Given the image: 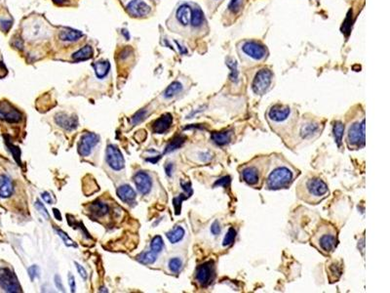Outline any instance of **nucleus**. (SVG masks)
Wrapping results in <instances>:
<instances>
[{"instance_id":"obj_1","label":"nucleus","mask_w":390,"mask_h":293,"mask_svg":"<svg viewBox=\"0 0 390 293\" xmlns=\"http://www.w3.org/2000/svg\"><path fill=\"white\" fill-rule=\"evenodd\" d=\"M297 176L296 168L282 156H272L269 158L264 178L265 188L268 190L287 189L292 185Z\"/></svg>"},{"instance_id":"obj_2","label":"nucleus","mask_w":390,"mask_h":293,"mask_svg":"<svg viewBox=\"0 0 390 293\" xmlns=\"http://www.w3.org/2000/svg\"><path fill=\"white\" fill-rule=\"evenodd\" d=\"M297 113L286 105H274L267 112V121L273 131L279 135L293 133L297 125Z\"/></svg>"},{"instance_id":"obj_3","label":"nucleus","mask_w":390,"mask_h":293,"mask_svg":"<svg viewBox=\"0 0 390 293\" xmlns=\"http://www.w3.org/2000/svg\"><path fill=\"white\" fill-rule=\"evenodd\" d=\"M297 194L300 200L309 204H317L328 197L329 189L321 178L307 176L300 180L297 188Z\"/></svg>"},{"instance_id":"obj_4","label":"nucleus","mask_w":390,"mask_h":293,"mask_svg":"<svg viewBox=\"0 0 390 293\" xmlns=\"http://www.w3.org/2000/svg\"><path fill=\"white\" fill-rule=\"evenodd\" d=\"M269 159L259 157L240 168L241 179L251 187H260L267 171Z\"/></svg>"},{"instance_id":"obj_5","label":"nucleus","mask_w":390,"mask_h":293,"mask_svg":"<svg viewBox=\"0 0 390 293\" xmlns=\"http://www.w3.org/2000/svg\"><path fill=\"white\" fill-rule=\"evenodd\" d=\"M311 243L321 253L329 255L333 253L338 244V232L336 228L329 223L318 227L313 235Z\"/></svg>"},{"instance_id":"obj_6","label":"nucleus","mask_w":390,"mask_h":293,"mask_svg":"<svg viewBox=\"0 0 390 293\" xmlns=\"http://www.w3.org/2000/svg\"><path fill=\"white\" fill-rule=\"evenodd\" d=\"M238 52L245 63H259L267 56L266 47L255 40H245L239 43Z\"/></svg>"},{"instance_id":"obj_7","label":"nucleus","mask_w":390,"mask_h":293,"mask_svg":"<svg viewBox=\"0 0 390 293\" xmlns=\"http://www.w3.org/2000/svg\"><path fill=\"white\" fill-rule=\"evenodd\" d=\"M346 143L350 149H360L365 146V119L351 124L347 130Z\"/></svg>"},{"instance_id":"obj_8","label":"nucleus","mask_w":390,"mask_h":293,"mask_svg":"<svg viewBox=\"0 0 390 293\" xmlns=\"http://www.w3.org/2000/svg\"><path fill=\"white\" fill-rule=\"evenodd\" d=\"M273 75L270 69L261 68L260 69L252 82V90L256 95L262 96L268 91L272 82Z\"/></svg>"},{"instance_id":"obj_9","label":"nucleus","mask_w":390,"mask_h":293,"mask_svg":"<svg viewBox=\"0 0 390 293\" xmlns=\"http://www.w3.org/2000/svg\"><path fill=\"white\" fill-rule=\"evenodd\" d=\"M297 133L301 141H308L316 138L321 134L323 125L315 120H303L299 126H297Z\"/></svg>"},{"instance_id":"obj_10","label":"nucleus","mask_w":390,"mask_h":293,"mask_svg":"<svg viewBox=\"0 0 390 293\" xmlns=\"http://www.w3.org/2000/svg\"><path fill=\"white\" fill-rule=\"evenodd\" d=\"M216 276V266L214 261H208L203 263L202 265L197 267L195 272V280L197 283L206 287L214 280Z\"/></svg>"},{"instance_id":"obj_11","label":"nucleus","mask_w":390,"mask_h":293,"mask_svg":"<svg viewBox=\"0 0 390 293\" xmlns=\"http://www.w3.org/2000/svg\"><path fill=\"white\" fill-rule=\"evenodd\" d=\"M0 287L6 292H22V287L16 275L8 268L0 269Z\"/></svg>"},{"instance_id":"obj_12","label":"nucleus","mask_w":390,"mask_h":293,"mask_svg":"<svg viewBox=\"0 0 390 293\" xmlns=\"http://www.w3.org/2000/svg\"><path fill=\"white\" fill-rule=\"evenodd\" d=\"M26 35L27 39L32 40H41L43 38H47L50 33L49 27L44 24L41 20H33L27 27H26Z\"/></svg>"},{"instance_id":"obj_13","label":"nucleus","mask_w":390,"mask_h":293,"mask_svg":"<svg viewBox=\"0 0 390 293\" xmlns=\"http://www.w3.org/2000/svg\"><path fill=\"white\" fill-rule=\"evenodd\" d=\"M106 162L110 168L119 171L124 168L125 160L120 150L114 145H108L106 148Z\"/></svg>"},{"instance_id":"obj_14","label":"nucleus","mask_w":390,"mask_h":293,"mask_svg":"<svg viewBox=\"0 0 390 293\" xmlns=\"http://www.w3.org/2000/svg\"><path fill=\"white\" fill-rule=\"evenodd\" d=\"M127 12L133 17H145L150 13L151 7L144 0H124Z\"/></svg>"},{"instance_id":"obj_15","label":"nucleus","mask_w":390,"mask_h":293,"mask_svg":"<svg viewBox=\"0 0 390 293\" xmlns=\"http://www.w3.org/2000/svg\"><path fill=\"white\" fill-rule=\"evenodd\" d=\"M100 141V137L95 133L84 134L78 143V153L81 157H88L91 154L92 149Z\"/></svg>"},{"instance_id":"obj_16","label":"nucleus","mask_w":390,"mask_h":293,"mask_svg":"<svg viewBox=\"0 0 390 293\" xmlns=\"http://www.w3.org/2000/svg\"><path fill=\"white\" fill-rule=\"evenodd\" d=\"M0 120L16 123L22 120V114L8 102L0 103Z\"/></svg>"},{"instance_id":"obj_17","label":"nucleus","mask_w":390,"mask_h":293,"mask_svg":"<svg viewBox=\"0 0 390 293\" xmlns=\"http://www.w3.org/2000/svg\"><path fill=\"white\" fill-rule=\"evenodd\" d=\"M191 13H192V7L188 3H182L179 6V8L176 10V21L179 24L180 27H188L190 25L191 21Z\"/></svg>"},{"instance_id":"obj_18","label":"nucleus","mask_w":390,"mask_h":293,"mask_svg":"<svg viewBox=\"0 0 390 293\" xmlns=\"http://www.w3.org/2000/svg\"><path fill=\"white\" fill-rule=\"evenodd\" d=\"M134 182H135V185L137 187L138 191L142 195H147L150 192L151 187H152V181H151L150 176L146 172L140 171V172L135 174Z\"/></svg>"},{"instance_id":"obj_19","label":"nucleus","mask_w":390,"mask_h":293,"mask_svg":"<svg viewBox=\"0 0 390 293\" xmlns=\"http://www.w3.org/2000/svg\"><path fill=\"white\" fill-rule=\"evenodd\" d=\"M56 123L67 131H72L77 128L78 120L75 116H68L64 113L57 114L55 116Z\"/></svg>"},{"instance_id":"obj_20","label":"nucleus","mask_w":390,"mask_h":293,"mask_svg":"<svg viewBox=\"0 0 390 293\" xmlns=\"http://www.w3.org/2000/svg\"><path fill=\"white\" fill-rule=\"evenodd\" d=\"M206 19L203 11L198 7L194 6L192 8V13H191V21H190V26L193 28L195 31H201L206 27Z\"/></svg>"},{"instance_id":"obj_21","label":"nucleus","mask_w":390,"mask_h":293,"mask_svg":"<svg viewBox=\"0 0 390 293\" xmlns=\"http://www.w3.org/2000/svg\"><path fill=\"white\" fill-rule=\"evenodd\" d=\"M173 123V117L171 114H164L152 123V131L155 134L165 133Z\"/></svg>"},{"instance_id":"obj_22","label":"nucleus","mask_w":390,"mask_h":293,"mask_svg":"<svg viewBox=\"0 0 390 293\" xmlns=\"http://www.w3.org/2000/svg\"><path fill=\"white\" fill-rule=\"evenodd\" d=\"M116 194L120 200L128 204L134 202V200H136V197H137L136 192L129 185L119 187L117 189Z\"/></svg>"},{"instance_id":"obj_23","label":"nucleus","mask_w":390,"mask_h":293,"mask_svg":"<svg viewBox=\"0 0 390 293\" xmlns=\"http://www.w3.org/2000/svg\"><path fill=\"white\" fill-rule=\"evenodd\" d=\"M13 194V185L9 177L5 175H0V198L7 199L10 198Z\"/></svg>"},{"instance_id":"obj_24","label":"nucleus","mask_w":390,"mask_h":293,"mask_svg":"<svg viewBox=\"0 0 390 293\" xmlns=\"http://www.w3.org/2000/svg\"><path fill=\"white\" fill-rule=\"evenodd\" d=\"M327 273L331 282L338 280L342 274V264L338 261H334L327 266Z\"/></svg>"},{"instance_id":"obj_25","label":"nucleus","mask_w":390,"mask_h":293,"mask_svg":"<svg viewBox=\"0 0 390 293\" xmlns=\"http://www.w3.org/2000/svg\"><path fill=\"white\" fill-rule=\"evenodd\" d=\"M232 138V131H222V132H215L212 134V141L218 146H225L227 145Z\"/></svg>"},{"instance_id":"obj_26","label":"nucleus","mask_w":390,"mask_h":293,"mask_svg":"<svg viewBox=\"0 0 390 293\" xmlns=\"http://www.w3.org/2000/svg\"><path fill=\"white\" fill-rule=\"evenodd\" d=\"M82 36H83V33L81 31L72 29V28H64L59 33V39L62 41H67V42L76 41Z\"/></svg>"},{"instance_id":"obj_27","label":"nucleus","mask_w":390,"mask_h":293,"mask_svg":"<svg viewBox=\"0 0 390 293\" xmlns=\"http://www.w3.org/2000/svg\"><path fill=\"white\" fill-rule=\"evenodd\" d=\"M167 238L170 240L171 243L173 244H176L178 242H180L182 239L184 238L185 236V231L184 229L181 226H176L172 231H170L169 233H167Z\"/></svg>"},{"instance_id":"obj_28","label":"nucleus","mask_w":390,"mask_h":293,"mask_svg":"<svg viewBox=\"0 0 390 293\" xmlns=\"http://www.w3.org/2000/svg\"><path fill=\"white\" fill-rule=\"evenodd\" d=\"M93 67L95 68V72H96L97 78L100 80H103L107 76L109 68H110V65L108 62L104 61V62H96L93 65Z\"/></svg>"},{"instance_id":"obj_29","label":"nucleus","mask_w":390,"mask_h":293,"mask_svg":"<svg viewBox=\"0 0 390 293\" xmlns=\"http://www.w3.org/2000/svg\"><path fill=\"white\" fill-rule=\"evenodd\" d=\"M182 88H183V86H182L181 82L174 81L173 83H171L169 86L167 87V89L165 90L163 96H164L165 99H171V98L175 97L176 95L181 93L182 91Z\"/></svg>"},{"instance_id":"obj_30","label":"nucleus","mask_w":390,"mask_h":293,"mask_svg":"<svg viewBox=\"0 0 390 293\" xmlns=\"http://www.w3.org/2000/svg\"><path fill=\"white\" fill-rule=\"evenodd\" d=\"M92 56H93V49H92L91 46L86 45L83 48L79 49L77 52L73 54L72 58L74 61L80 62V61H85V60L90 59Z\"/></svg>"},{"instance_id":"obj_31","label":"nucleus","mask_w":390,"mask_h":293,"mask_svg":"<svg viewBox=\"0 0 390 293\" xmlns=\"http://www.w3.org/2000/svg\"><path fill=\"white\" fill-rule=\"evenodd\" d=\"M90 210L92 213L96 215L97 217H102L108 212V206L102 201H97L92 203Z\"/></svg>"},{"instance_id":"obj_32","label":"nucleus","mask_w":390,"mask_h":293,"mask_svg":"<svg viewBox=\"0 0 390 293\" xmlns=\"http://www.w3.org/2000/svg\"><path fill=\"white\" fill-rule=\"evenodd\" d=\"M184 142H185V137L184 136H182V135L176 136L166 146L164 154H169V153H172V152L178 150L179 148H181L183 145Z\"/></svg>"},{"instance_id":"obj_33","label":"nucleus","mask_w":390,"mask_h":293,"mask_svg":"<svg viewBox=\"0 0 390 293\" xmlns=\"http://www.w3.org/2000/svg\"><path fill=\"white\" fill-rule=\"evenodd\" d=\"M333 133L336 140V143L338 146H341V141L344 133V124L340 121H336L333 126Z\"/></svg>"},{"instance_id":"obj_34","label":"nucleus","mask_w":390,"mask_h":293,"mask_svg":"<svg viewBox=\"0 0 390 293\" xmlns=\"http://www.w3.org/2000/svg\"><path fill=\"white\" fill-rule=\"evenodd\" d=\"M226 66L230 69V80L234 84H237L239 82V71L237 68V63L232 58L226 59Z\"/></svg>"},{"instance_id":"obj_35","label":"nucleus","mask_w":390,"mask_h":293,"mask_svg":"<svg viewBox=\"0 0 390 293\" xmlns=\"http://www.w3.org/2000/svg\"><path fill=\"white\" fill-rule=\"evenodd\" d=\"M157 259V253H155L154 251H147V252H143V253L140 254L138 257H137V260L142 263L143 265H150V264H153Z\"/></svg>"},{"instance_id":"obj_36","label":"nucleus","mask_w":390,"mask_h":293,"mask_svg":"<svg viewBox=\"0 0 390 293\" xmlns=\"http://www.w3.org/2000/svg\"><path fill=\"white\" fill-rule=\"evenodd\" d=\"M245 1L246 0H231L228 7H227V12L230 14L231 16L237 15L242 10V8L245 4Z\"/></svg>"},{"instance_id":"obj_37","label":"nucleus","mask_w":390,"mask_h":293,"mask_svg":"<svg viewBox=\"0 0 390 293\" xmlns=\"http://www.w3.org/2000/svg\"><path fill=\"white\" fill-rule=\"evenodd\" d=\"M182 265H183V262L180 257L171 258L169 260V263H168L170 271L174 274H179L182 270Z\"/></svg>"},{"instance_id":"obj_38","label":"nucleus","mask_w":390,"mask_h":293,"mask_svg":"<svg viewBox=\"0 0 390 293\" xmlns=\"http://www.w3.org/2000/svg\"><path fill=\"white\" fill-rule=\"evenodd\" d=\"M163 247H164V242H163L162 238H161L160 236H156V237H154V238L152 239V240H151V242H150V248H151V250L154 251L155 253H160V252L162 251Z\"/></svg>"},{"instance_id":"obj_39","label":"nucleus","mask_w":390,"mask_h":293,"mask_svg":"<svg viewBox=\"0 0 390 293\" xmlns=\"http://www.w3.org/2000/svg\"><path fill=\"white\" fill-rule=\"evenodd\" d=\"M235 237H236V231L233 228H229L227 233L224 236V239L222 240V246H226V247L230 246L235 240Z\"/></svg>"},{"instance_id":"obj_40","label":"nucleus","mask_w":390,"mask_h":293,"mask_svg":"<svg viewBox=\"0 0 390 293\" xmlns=\"http://www.w3.org/2000/svg\"><path fill=\"white\" fill-rule=\"evenodd\" d=\"M351 27H352V11H349V13L347 15L345 21L343 22L342 27H341L342 33H344L346 36H348V34L350 33Z\"/></svg>"},{"instance_id":"obj_41","label":"nucleus","mask_w":390,"mask_h":293,"mask_svg":"<svg viewBox=\"0 0 390 293\" xmlns=\"http://www.w3.org/2000/svg\"><path fill=\"white\" fill-rule=\"evenodd\" d=\"M147 117V111L146 109H141L140 112H138L133 118H132V123L134 125H137L139 123H141L143 120H145Z\"/></svg>"},{"instance_id":"obj_42","label":"nucleus","mask_w":390,"mask_h":293,"mask_svg":"<svg viewBox=\"0 0 390 293\" xmlns=\"http://www.w3.org/2000/svg\"><path fill=\"white\" fill-rule=\"evenodd\" d=\"M55 231L57 232V234L62 238L63 241L65 242L66 246H76V244L73 242V240H71L65 233H64L62 230H59L57 228H55Z\"/></svg>"},{"instance_id":"obj_43","label":"nucleus","mask_w":390,"mask_h":293,"mask_svg":"<svg viewBox=\"0 0 390 293\" xmlns=\"http://www.w3.org/2000/svg\"><path fill=\"white\" fill-rule=\"evenodd\" d=\"M35 207H36V209L38 210L39 213L41 214L44 218H46V219H49V218H50V215L48 213L46 207H45L44 204L41 203L39 200L35 201Z\"/></svg>"},{"instance_id":"obj_44","label":"nucleus","mask_w":390,"mask_h":293,"mask_svg":"<svg viewBox=\"0 0 390 293\" xmlns=\"http://www.w3.org/2000/svg\"><path fill=\"white\" fill-rule=\"evenodd\" d=\"M28 276L30 278V280H34L35 278H39L40 276V269L38 266L36 265H32L28 269Z\"/></svg>"},{"instance_id":"obj_45","label":"nucleus","mask_w":390,"mask_h":293,"mask_svg":"<svg viewBox=\"0 0 390 293\" xmlns=\"http://www.w3.org/2000/svg\"><path fill=\"white\" fill-rule=\"evenodd\" d=\"M221 232V227L220 225V223L218 221H215L212 224V226H211V233H212V235L215 236V237H218V236H220Z\"/></svg>"},{"instance_id":"obj_46","label":"nucleus","mask_w":390,"mask_h":293,"mask_svg":"<svg viewBox=\"0 0 390 293\" xmlns=\"http://www.w3.org/2000/svg\"><path fill=\"white\" fill-rule=\"evenodd\" d=\"M75 264V266H76V269H77V272L78 274L80 275V277L83 279V280H87V272H86V270L83 268V267L81 266L80 264H78L77 262H75L74 263Z\"/></svg>"},{"instance_id":"obj_47","label":"nucleus","mask_w":390,"mask_h":293,"mask_svg":"<svg viewBox=\"0 0 390 293\" xmlns=\"http://www.w3.org/2000/svg\"><path fill=\"white\" fill-rule=\"evenodd\" d=\"M55 284H56V286H57L58 289H60L61 291L65 292V287H64V285H63V282H62V280H61V277H60L59 275H56V276H55Z\"/></svg>"},{"instance_id":"obj_48","label":"nucleus","mask_w":390,"mask_h":293,"mask_svg":"<svg viewBox=\"0 0 390 293\" xmlns=\"http://www.w3.org/2000/svg\"><path fill=\"white\" fill-rule=\"evenodd\" d=\"M68 283H69V286H70V290L71 292H75L76 290V286H75V280H74V277L69 273L68 275Z\"/></svg>"},{"instance_id":"obj_49","label":"nucleus","mask_w":390,"mask_h":293,"mask_svg":"<svg viewBox=\"0 0 390 293\" xmlns=\"http://www.w3.org/2000/svg\"><path fill=\"white\" fill-rule=\"evenodd\" d=\"M229 182H230V178L229 177H224V178H222V179H221V180H219L217 183H216V185L215 186H221V185H223V187H227L228 186V184H229Z\"/></svg>"},{"instance_id":"obj_50","label":"nucleus","mask_w":390,"mask_h":293,"mask_svg":"<svg viewBox=\"0 0 390 293\" xmlns=\"http://www.w3.org/2000/svg\"><path fill=\"white\" fill-rule=\"evenodd\" d=\"M42 199L44 200V201H46L47 203H51L52 202V199L50 197V195L48 193H43L42 194Z\"/></svg>"},{"instance_id":"obj_51","label":"nucleus","mask_w":390,"mask_h":293,"mask_svg":"<svg viewBox=\"0 0 390 293\" xmlns=\"http://www.w3.org/2000/svg\"><path fill=\"white\" fill-rule=\"evenodd\" d=\"M165 170H166V174L168 176H172V171H173V164L172 163H168L165 167Z\"/></svg>"},{"instance_id":"obj_52","label":"nucleus","mask_w":390,"mask_h":293,"mask_svg":"<svg viewBox=\"0 0 390 293\" xmlns=\"http://www.w3.org/2000/svg\"><path fill=\"white\" fill-rule=\"evenodd\" d=\"M54 214L57 218V220H62V217H61V214L59 213V210L58 209H54Z\"/></svg>"},{"instance_id":"obj_53","label":"nucleus","mask_w":390,"mask_h":293,"mask_svg":"<svg viewBox=\"0 0 390 293\" xmlns=\"http://www.w3.org/2000/svg\"><path fill=\"white\" fill-rule=\"evenodd\" d=\"M212 1H214V2H216V3L218 4V3H220V2H221L222 0H212Z\"/></svg>"}]
</instances>
